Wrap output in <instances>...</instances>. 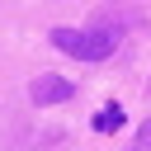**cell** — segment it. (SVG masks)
Returning <instances> with one entry per match:
<instances>
[{"label": "cell", "mask_w": 151, "mask_h": 151, "mask_svg": "<svg viewBox=\"0 0 151 151\" xmlns=\"http://www.w3.org/2000/svg\"><path fill=\"white\" fill-rule=\"evenodd\" d=\"M52 42L76 61H104L118 47V28H52Z\"/></svg>", "instance_id": "1"}, {"label": "cell", "mask_w": 151, "mask_h": 151, "mask_svg": "<svg viewBox=\"0 0 151 151\" xmlns=\"http://www.w3.org/2000/svg\"><path fill=\"white\" fill-rule=\"evenodd\" d=\"M94 127H99V132H113V127H123V109H118V104H104V109L94 113Z\"/></svg>", "instance_id": "3"}, {"label": "cell", "mask_w": 151, "mask_h": 151, "mask_svg": "<svg viewBox=\"0 0 151 151\" xmlns=\"http://www.w3.org/2000/svg\"><path fill=\"white\" fill-rule=\"evenodd\" d=\"M71 94H76V85L61 80V76H38V80L28 85V99H33V104H61V99H71Z\"/></svg>", "instance_id": "2"}, {"label": "cell", "mask_w": 151, "mask_h": 151, "mask_svg": "<svg viewBox=\"0 0 151 151\" xmlns=\"http://www.w3.org/2000/svg\"><path fill=\"white\" fill-rule=\"evenodd\" d=\"M132 151H151V123H146V127L132 137Z\"/></svg>", "instance_id": "4"}]
</instances>
